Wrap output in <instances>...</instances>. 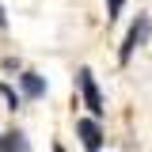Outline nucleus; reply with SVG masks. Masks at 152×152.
Returning a JSON list of instances; mask_svg holds the SVG:
<instances>
[{"label": "nucleus", "mask_w": 152, "mask_h": 152, "mask_svg": "<svg viewBox=\"0 0 152 152\" xmlns=\"http://www.w3.org/2000/svg\"><path fill=\"white\" fill-rule=\"evenodd\" d=\"M76 84H80V91H84V103H88V110L99 118V114L107 110V107H103V95H99V88H95L91 69H80V72H76Z\"/></svg>", "instance_id": "1"}, {"label": "nucleus", "mask_w": 152, "mask_h": 152, "mask_svg": "<svg viewBox=\"0 0 152 152\" xmlns=\"http://www.w3.org/2000/svg\"><path fill=\"white\" fill-rule=\"evenodd\" d=\"M145 38H148V15H141V19L129 27V34H126V46H122V53H118V57H122V61H129V53L141 46V42H145Z\"/></svg>", "instance_id": "2"}, {"label": "nucleus", "mask_w": 152, "mask_h": 152, "mask_svg": "<svg viewBox=\"0 0 152 152\" xmlns=\"http://www.w3.org/2000/svg\"><path fill=\"white\" fill-rule=\"evenodd\" d=\"M76 133H80V141H84L91 152L103 145V129H99V122H95V118H80V122H76Z\"/></svg>", "instance_id": "3"}, {"label": "nucleus", "mask_w": 152, "mask_h": 152, "mask_svg": "<svg viewBox=\"0 0 152 152\" xmlns=\"http://www.w3.org/2000/svg\"><path fill=\"white\" fill-rule=\"evenodd\" d=\"M0 152H31L27 148V137H23V133H4V141H0Z\"/></svg>", "instance_id": "4"}, {"label": "nucleus", "mask_w": 152, "mask_h": 152, "mask_svg": "<svg viewBox=\"0 0 152 152\" xmlns=\"http://www.w3.org/2000/svg\"><path fill=\"white\" fill-rule=\"evenodd\" d=\"M19 84H23V91L31 95V99L46 91V80H42V76H34V72H23V76H19Z\"/></svg>", "instance_id": "5"}, {"label": "nucleus", "mask_w": 152, "mask_h": 152, "mask_svg": "<svg viewBox=\"0 0 152 152\" xmlns=\"http://www.w3.org/2000/svg\"><path fill=\"white\" fill-rule=\"evenodd\" d=\"M122 4H126V0H110V8H107V19H118V12H122Z\"/></svg>", "instance_id": "6"}, {"label": "nucleus", "mask_w": 152, "mask_h": 152, "mask_svg": "<svg viewBox=\"0 0 152 152\" xmlns=\"http://www.w3.org/2000/svg\"><path fill=\"white\" fill-rule=\"evenodd\" d=\"M0 31H4V8H0Z\"/></svg>", "instance_id": "7"}, {"label": "nucleus", "mask_w": 152, "mask_h": 152, "mask_svg": "<svg viewBox=\"0 0 152 152\" xmlns=\"http://www.w3.org/2000/svg\"><path fill=\"white\" fill-rule=\"evenodd\" d=\"M53 152H65V148H61V145H53Z\"/></svg>", "instance_id": "8"}]
</instances>
